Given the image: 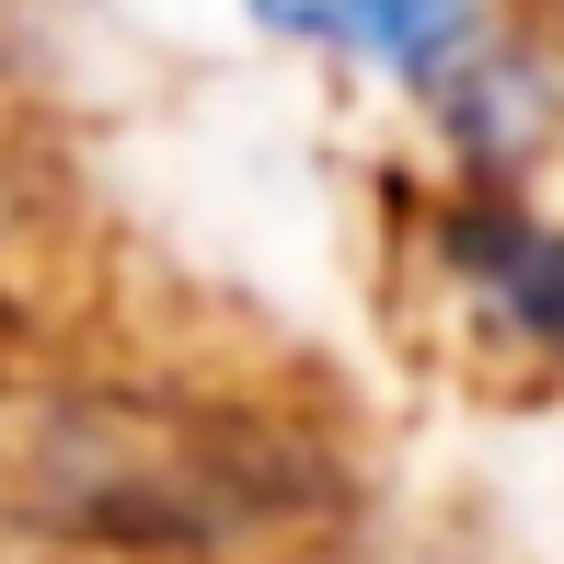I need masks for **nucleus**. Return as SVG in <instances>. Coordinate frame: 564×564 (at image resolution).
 <instances>
[{
  "mask_svg": "<svg viewBox=\"0 0 564 564\" xmlns=\"http://www.w3.org/2000/svg\"><path fill=\"white\" fill-rule=\"evenodd\" d=\"M242 449L150 403H12L0 415V519L58 542H208L242 519Z\"/></svg>",
  "mask_w": 564,
  "mask_h": 564,
  "instance_id": "nucleus-1",
  "label": "nucleus"
},
{
  "mask_svg": "<svg viewBox=\"0 0 564 564\" xmlns=\"http://www.w3.org/2000/svg\"><path fill=\"white\" fill-rule=\"evenodd\" d=\"M438 276L496 346H519L530 369L564 380V219L530 208L507 185H460L438 208Z\"/></svg>",
  "mask_w": 564,
  "mask_h": 564,
  "instance_id": "nucleus-2",
  "label": "nucleus"
},
{
  "mask_svg": "<svg viewBox=\"0 0 564 564\" xmlns=\"http://www.w3.org/2000/svg\"><path fill=\"white\" fill-rule=\"evenodd\" d=\"M265 35H300V46H335V58L380 69L403 93H449L460 69L484 58V0H242Z\"/></svg>",
  "mask_w": 564,
  "mask_h": 564,
  "instance_id": "nucleus-3",
  "label": "nucleus"
}]
</instances>
